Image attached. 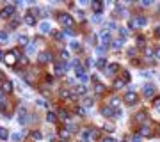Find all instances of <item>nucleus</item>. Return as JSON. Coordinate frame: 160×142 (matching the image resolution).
<instances>
[{"mask_svg":"<svg viewBox=\"0 0 160 142\" xmlns=\"http://www.w3.org/2000/svg\"><path fill=\"white\" fill-rule=\"evenodd\" d=\"M59 22L68 29V27L73 25V18H71V14H68V12H59Z\"/></svg>","mask_w":160,"mask_h":142,"instance_id":"nucleus-1","label":"nucleus"},{"mask_svg":"<svg viewBox=\"0 0 160 142\" xmlns=\"http://www.w3.org/2000/svg\"><path fill=\"white\" fill-rule=\"evenodd\" d=\"M66 69H68V64H64V62H55V64H53V73H55L57 77L64 75Z\"/></svg>","mask_w":160,"mask_h":142,"instance_id":"nucleus-2","label":"nucleus"},{"mask_svg":"<svg viewBox=\"0 0 160 142\" xmlns=\"http://www.w3.org/2000/svg\"><path fill=\"white\" fill-rule=\"evenodd\" d=\"M137 99H139V96H137L133 91H128V92L125 94V103H126V105H135Z\"/></svg>","mask_w":160,"mask_h":142,"instance_id":"nucleus-3","label":"nucleus"},{"mask_svg":"<svg viewBox=\"0 0 160 142\" xmlns=\"http://www.w3.org/2000/svg\"><path fill=\"white\" fill-rule=\"evenodd\" d=\"M146 23H148V20H146L144 16H135L130 22V29H133V27H144Z\"/></svg>","mask_w":160,"mask_h":142,"instance_id":"nucleus-4","label":"nucleus"},{"mask_svg":"<svg viewBox=\"0 0 160 142\" xmlns=\"http://www.w3.org/2000/svg\"><path fill=\"white\" fill-rule=\"evenodd\" d=\"M102 114L105 117H117L119 116V110H114L112 107H103L102 109Z\"/></svg>","mask_w":160,"mask_h":142,"instance_id":"nucleus-5","label":"nucleus"},{"mask_svg":"<svg viewBox=\"0 0 160 142\" xmlns=\"http://www.w3.org/2000/svg\"><path fill=\"white\" fill-rule=\"evenodd\" d=\"M0 14H2L4 18H12V16H14V7H12V5H5V7L2 9V11H0Z\"/></svg>","mask_w":160,"mask_h":142,"instance_id":"nucleus-6","label":"nucleus"},{"mask_svg":"<svg viewBox=\"0 0 160 142\" xmlns=\"http://www.w3.org/2000/svg\"><path fill=\"white\" fill-rule=\"evenodd\" d=\"M142 92H144V96L151 98L153 94H155V85H153V84H146V85L142 87Z\"/></svg>","mask_w":160,"mask_h":142,"instance_id":"nucleus-7","label":"nucleus"},{"mask_svg":"<svg viewBox=\"0 0 160 142\" xmlns=\"http://www.w3.org/2000/svg\"><path fill=\"white\" fill-rule=\"evenodd\" d=\"M139 133H141V137H151V135H153V130H151V126L142 124L141 130H139Z\"/></svg>","mask_w":160,"mask_h":142,"instance_id":"nucleus-8","label":"nucleus"},{"mask_svg":"<svg viewBox=\"0 0 160 142\" xmlns=\"http://www.w3.org/2000/svg\"><path fill=\"white\" fill-rule=\"evenodd\" d=\"M37 60L41 64H46V62H50L52 60V53H48V52H43L41 55H37Z\"/></svg>","mask_w":160,"mask_h":142,"instance_id":"nucleus-9","label":"nucleus"},{"mask_svg":"<svg viewBox=\"0 0 160 142\" xmlns=\"http://www.w3.org/2000/svg\"><path fill=\"white\" fill-rule=\"evenodd\" d=\"M119 69V64H116V62H112V64H109V66H107V75H114V73Z\"/></svg>","mask_w":160,"mask_h":142,"instance_id":"nucleus-10","label":"nucleus"},{"mask_svg":"<svg viewBox=\"0 0 160 142\" xmlns=\"http://www.w3.org/2000/svg\"><path fill=\"white\" fill-rule=\"evenodd\" d=\"M25 23L27 25H36V16L32 14V12H27L25 14Z\"/></svg>","mask_w":160,"mask_h":142,"instance_id":"nucleus-11","label":"nucleus"},{"mask_svg":"<svg viewBox=\"0 0 160 142\" xmlns=\"http://www.w3.org/2000/svg\"><path fill=\"white\" fill-rule=\"evenodd\" d=\"M39 30H41L43 34H48V32L52 30V25H50L48 22H43L41 25H39Z\"/></svg>","mask_w":160,"mask_h":142,"instance_id":"nucleus-12","label":"nucleus"},{"mask_svg":"<svg viewBox=\"0 0 160 142\" xmlns=\"http://www.w3.org/2000/svg\"><path fill=\"white\" fill-rule=\"evenodd\" d=\"M96 67H98V69H105V67H107V59H98L96 60Z\"/></svg>","mask_w":160,"mask_h":142,"instance_id":"nucleus-13","label":"nucleus"},{"mask_svg":"<svg viewBox=\"0 0 160 142\" xmlns=\"http://www.w3.org/2000/svg\"><path fill=\"white\" fill-rule=\"evenodd\" d=\"M109 107H116V110H117V107H119V98H116V96L109 98Z\"/></svg>","mask_w":160,"mask_h":142,"instance_id":"nucleus-14","label":"nucleus"},{"mask_svg":"<svg viewBox=\"0 0 160 142\" xmlns=\"http://www.w3.org/2000/svg\"><path fill=\"white\" fill-rule=\"evenodd\" d=\"M91 7H92V11H94V12H102L103 5H102V2H92V4H91Z\"/></svg>","mask_w":160,"mask_h":142,"instance_id":"nucleus-15","label":"nucleus"},{"mask_svg":"<svg viewBox=\"0 0 160 142\" xmlns=\"http://www.w3.org/2000/svg\"><path fill=\"white\" fill-rule=\"evenodd\" d=\"M46 121H48V123H55V121H57V114L55 112H48V114H46Z\"/></svg>","mask_w":160,"mask_h":142,"instance_id":"nucleus-16","label":"nucleus"},{"mask_svg":"<svg viewBox=\"0 0 160 142\" xmlns=\"http://www.w3.org/2000/svg\"><path fill=\"white\" fill-rule=\"evenodd\" d=\"M14 60H16V57H14V53H12V52L5 55V62H7L9 66H11V64H14Z\"/></svg>","mask_w":160,"mask_h":142,"instance_id":"nucleus-17","label":"nucleus"},{"mask_svg":"<svg viewBox=\"0 0 160 142\" xmlns=\"http://www.w3.org/2000/svg\"><path fill=\"white\" fill-rule=\"evenodd\" d=\"M2 89H4L5 92H11V91H12V82H9V80H5V82H4V87H2Z\"/></svg>","mask_w":160,"mask_h":142,"instance_id":"nucleus-18","label":"nucleus"},{"mask_svg":"<svg viewBox=\"0 0 160 142\" xmlns=\"http://www.w3.org/2000/svg\"><path fill=\"white\" fill-rule=\"evenodd\" d=\"M7 39H9V34L5 30H0V43H5Z\"/></svg>","mask_w":160,"mask_h":142,"instance_id":"nucleus-19","label":"nucleus"},{"mask_svg":"<svg viewBox=\"0 0 160 142\" xmlns=\"http://www.w3.org/2000/svg\"><path fill=\"white\" fill-rule=\"evenodd\" d=\"M114 87H116V89H123V87H125V80H123V78L116 80V82H114Z\"/></svg>","mask_w":160,"mask_h":142,"instance_id":"nucleus-20","label":"nucleus"},{"mask_svg":"<svg viewBox=\"0 0 160 142\" xmlns=\"http://www.w3.org/2000/svg\"><path fill=\"white\" fill-rule=\"evenodd\" d=\"M9 137V133H7V130H5V128H2L0 126V139H7Z\"/></svg>","mask_w":160,"mask_h":142,"instance_id":"nucleus-21","label":"nucleus"},{"mask_svg":"<svg viewBox=\"0 0 160 142\" xmlns=\"http://www.w3.org/2000/svg\"><path fill=\"white\" fill-rule=\"evenodd\" d=\"M103 89H105L103 84H100V82H96V84H94V91H96V92H103Z\"/></svg>","mask_w":160,"mask_h":142,"instance_id":"nucleus-22","label":"nucleus"},{"mask_svg":"<svg viewBox=\"0 0 160 142\" xmlns=\"http://www.w3.org/2000/svg\"><path fill=\"white\" fill-rule=\"evenodd\" d=\"M77 94H85V91H87V89H85V85H77Z\"/></svg>","mask_w":160,"mask_h":142,"instance_id":"nucleus-23","label":"nucleus"},{"mask_svg":"<svg viewBox=\"0 0 160 142\" xmlns=\"http://www.w3.org/2000/svg\"><path fill=\"white\" fill-rule=\"evenodd\" d=\"M70 46H71V50H75V52H78V50H80V43H78V41H71V44H70Z\"/></svg>","mask_w":160,"mask_h":142,"instance_id":"nucleus-24","label":"nucleus"},{"mask_svg":"<svg viewBox=\"0 0 160 142\" xmlns=\"http://www.w3.org/2000/svg\"><path fill=\"white\" fill-rule=\"evenodd\" d=\"M102 41L103 43H109V30H103L102 32Z\"/></svg>","mask_w":160,"mask_h":142,"instance_id":"nucleus-25","label":"nucleus"},{"mask_svg":"<svg viewBox=\"0 0 160 142\" xmlns=\"http://www.w3.org/2000/svg\"><path fill=\"white\" fill-rule=\"evenodd\" d=\"M22 137H23L22 133H12V135H11V139H12V140H16V142L22 140Z\"/></svg>","mask_w":160,"mask_h":142,"instance_id":"nucleus-26","label":"nucleus"},{"mask_svg":"<svg viewBox=\"0 0 160 142\" xmlns=\"http://www.w3.org/2000/svg\"><path fill=\"white\" fill-rule=\"evenodd\" d=\"M84 105H85V107H91V105H92V98H89V96L84 98Z\"/></svg>","mask_w":160,"mask_h":142,"instance_id":"nucleus-27","label":"nucleus"},{"mask_svg":"<svg viewBox=\"0 0 160 142\" xmlns=\"http://www.w3.org/2000/svg\"><path fill=\"white\" fill-rule=\"evenodd\" d=\"M135 119H137V121H144V119H146V114H144V112H139L137 116H135Z\"/></svg>","mask_w":160,"mask_h":142,"instance_id":"nucleus-28","label":"nucleus"},{"mask_svg":"<svg viewBox=\"0 0 160 142\" xmlns=\"http://www.w3.org/2000/svg\"><path fill=\"white\" fill-rule=\"evenodd\" d=\"M0 103H5V91L0 89Z\"/></svg>","mask_w":160,"mask_h":142,"instance_id":"nucleus-29","label":"nucleus"},{"mask_svg":"<svg viewBox=\"0 0 160 142\" xmlns=\"http://www.w3.org/2000/svg\"><path fill=\"white\" fill-rule=\"evenodd\" d=\"M53 37L57 39V41H62V37H64V34H61V32H55L53 34Z\"/></svg>","mask_w":160,"mask_h":142,"instance_id":"nucleus-30","label":"nucleus"},{"mask_svg":"<svg viewBox=\"0 0 160 142\" xmlns=\"http://www.w3.org/2000/svg\"><path fill=\"white\" fill-rule=\"evenodd\" d=\"M121 43H123L121 39H116V41H114V44H112V46H114V48L117 50V48H121Z\"/></svg>","mask_w":160,"mask_h":142,"instance_id":"nucleus-31","label":"nucleus"},{"mask_svg":"<svg viewBox=\"0 0 160 142\" xmlns=\"http://www.w3.org/2000/svg\"><path fill=\"white\" fill-rule=\"evenodd\" d=\"M123 80H125V82H128V80H130V73L128 71H123V77H121Z\"/></svg>","mask_w":160,"mask_h":142,"instance_id":"nucleus-32","label":"nucleus"},{"mask_svg":"<svg viewBox=\"0 0 160 142\" xmlns=\"http://www.w3.org/2000/svg\"><path fill=\"white\" fill-rule=\"evenodd\" d=\"M144 44V37L142 36H137V46H142Z\"/></svg>","mask_w":160,"mask_h":142,"instance_id":"nucleus-33","label":"nucleus"},{"mask_svg":"<svg viewBox=\"0 0 160 142\" xmlns=\"http://www.w3.org/2000/svg\"><path fill=\"white\" fill-rule=\"evenodd\" d=\"M59 114H61V117H62V119H68V117H70V114L66 112V110H61Z\"/></svg>","mask_w":160,"mask_h":142,"instance_id":"nucleus-34","label":"nucleus"},{"mask_svg":"<svg viewBox=\"0 0 160 142\" xmlns=\"http://www.w3.org/2000/svg\"><path fill=\"white\" fill-rule=\"evenodd\" d=\"M61 57H62V59L66 60V59H68V57H70V53H68V52H66V50H61Z\"/></svg>","mask_w":160,"mask_h":142,"instance_id":"nucleus-35","label":"nucleus"},{"mask_svg":"<svg viewBox=\"0 0 160 142\" xmlns=\"http://www.w3.org/2000/svg\"><path fill=\"white\" fill-rule=\"evenodd\" d=\"M102 142H117V140H116L114 137H105V139H103Z\"/></svg>","mask_w":160,"mask_h":142,"instance_id":"nucleus-36","label":"nucleus"},{"mask_svg":"<svg viewBox=\"0 0 160 142\" xmlns=\"http://www.w3.org/2000/svg\"><path fill=\"white\" fill-rule=\"evenodd\" d=\"M119 34H121V36H125V37H126V34H128V29H125V27H123V29L119 30Z\"/></svg>","mask_w":160,"mask_h":142,"instance_id":"nucleus-37","label":"nucleus"},{"mask_svg":"<svg viewBox=\"0 0 160 142\" xmlns=\"http://www.w3.org/2000/svg\"><path fill=\"white\" fill-rule=\"evenodd\" d=\"M32 137H34V139H41V133H39V132H32Z\"/></svg>","mask_w":160,"mask_h":142,"instance_id":"nucleus-38","label":"nucleus"},{"mask_svg":"<svg viewBox=\"0 0 160 142\" xmlns=\"http://www.w3.org/2000/svg\"><path fill=\"white\" fill-rule=\"evenodd\" d=\"M27 41H29V39H27L25 36H22V37H20V43H22V44H27Z\"/></svg>","mask_w":160,"mask_h":142,"instance_id":"nucleus-39","label":"nucleus"},{"mask_svg":"<svg viewBox=\"0 0 160 142\" xmlns=\"http://www.w3.org/2000/svg\"><path fill=\"white\" fill-rule=\"evenodd\" d=\"M77 114H78V116H85V109H78Z\"/></svg>","mask_w":160,"mask_h":142,"instance_id":"nucleus-40","label":"nucleus"},{"mask_svg":"<svg viewBox=\"0 0 160 142\" xmlns=\"http://www.w3.org/2000/svg\"><path fill=\"white\" fill-rule=\"evenodd\" d=\"M153 105H155V107H157V109H160V96H158V98L155 99V103H153Z\"/></svg>","mask_w":160,"mask_h":142,"instance_id":"nucleus-41","label":"nucleus"},{"mask_svg":"<svg viewBox=\"0 0 160 142\" xmlns=\"http://www.w3.org/2000/svg\"><path fill=\"white\" fill-rule=\"evenodd\" d=\"M9 25H11V27H12V29H14V27H16V25H18V20H14V18H12V22H11V23H9Z\"/></svg>","mask_w":160,"mask_h":142,"instance_id":"nucleus-42","label":"nucleus"},{"mask_svg":"<svg viewBox=\"0 0 160 142\" xmlns=\"http://www.w3.org/2000/svg\"><path fill=\"white\" fill-rule=\"evenodd\" d=\"M27 50H29V52H34V50H36V44H34V43L29 44V48H27Z\"/></svg>","mask_w":160,"mask_h":142,"instance_id":"nucleus-43","label":"nucleus"},{"mask_svg":"<svg viewBox=\"0 0 160 142\" xmlns=\"http://www.w3.org/2000/svg\"><path fill=\"white\" fill-rule=\"evenodd\" d=\"M132 142H141V135H135V137L132 139Z\"/></svg>","mask_w":160,"mask_h":142,"instance_id":"nucleus-44","label":"nucleus"},{"mask_svg":"<svg viewBox=\"0 0 160 142\" xmlns=\"http://www.w3.org/2000/svg\"><path fill=\"white\" fill-rule=\"evenodd\" d=\"M155 57L160 59V46H158V48H155Z\"/></svg>","mask_w":160,"mask_h":142,"instance_id":"nucleus-45","label":"nucleus"},{"mask_svg":"<svg viewBox=\"0 0 160 142\" xmlns=\"http://www.w3.org/2000/svg\"><path fill=\"white\" fill-rule=\"evenodd\" d=\"M80 80H82V82H87V80H89V77L87 75H82V77H78Z\"/></svg>","mask_w":160,"mask_h":142,"instance_id":"nucleus-46","label":"nucleus"},{"mask_svg":"<svg viewBox=\"0 0 160 142\" xmlns=\"http://www.w3.org/2000/svg\"><path fill=\"white\" fill-rule=\"evenodd\" d=\"M114 27H116V23H114V22H110V23H109V30H112Z\"/></svg>","mask_w":160,"mask_h":142,"instance_id":"nucleus-47","label":"nucleus"},{"mask_svg":"<svg viewBox=\"0 0 160 142\" xmlns=\"http://www.w3.org/2000/svg\"><path fill=\"white\" fill-rule=\"evenodd\" d=\"M155 34H157V36H160V27H157V29H155Z\"/></svg>","mask_w":160,"mask_h":142,"instance_id":"nucleus-48","label":"nucleus"},{"mask_svg":"<svg viewBox=\"0 0 160 142\" xmlns=\"http://www.w3.org/2000/svg\"><path fill=\"white\" fill-rule=\"evenodd\" d=\"M2 59H5V55H4V52L0 50V60H2Z\"/></svg>","mask_w":160,"mask_h":142,"instance_id":"nucleus-49","label":"nucleus"},{"mask_svg":"<svg viewBox=\"0 0 160 142\" xmlns=\"http://www.w3.org/2000/svg\"><path fill=\"white\" fill-rule=\"evenodd\" d=\"M59 142H70V140H59Z\"/></svg>","mask_w":160,"mask_h":142,"instance_id":"nucleus-50","label":"nucleus"},{"mask_svg":"<svg viewBox=\"0 0 160 142\" xmlns=\"http://www.w3.org/2000/svg\"><path fill=\"white\" fill-rule=\"evenodd\" d=\"M158 135H160V130H158Z\"/></svg>","mask_w":160,"mask_h":142,"instance_id":"nucleus-51","label":"nucleus"}]
</instances>
